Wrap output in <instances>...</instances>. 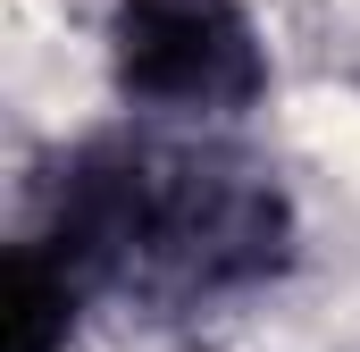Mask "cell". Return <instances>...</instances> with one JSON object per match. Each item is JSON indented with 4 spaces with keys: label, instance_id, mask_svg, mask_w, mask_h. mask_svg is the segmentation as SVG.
Listing matches in <instances>:
<instances>
[{
    "label": "cell",
    "instance_id": "6da1fadb",
    "mask_svg": "<svg viewBox=\"0 0 360 352\" xmlns=\"http://www.w3.org/2000/svg\"><path fill=\"white\" fill-rule=\"evenodd\" d=\"M68 285L101 302L126 294L143 310H218L293 268V201L260 160L226 143H168L143 126L84 134L25 235Z\"/></svg>",
    "mask_w": 360,
    "mask_h": 352
},
{
    "label": "cell",
    "instance_id": "7a4b0ae2",
    "mask_svg": "<svg viewBox=\"0 0 360 352\" xmlns=\"http://www.w3.org/2000/svg\"><path fill=\"white\" fill-rule=\"evenodd\" d=\"M109 84L134 118H243L269 92V42L243 0H117Z\"/></svg>",
    "mask_w": 360,
    "mask_h": 352
}]
</instances>
